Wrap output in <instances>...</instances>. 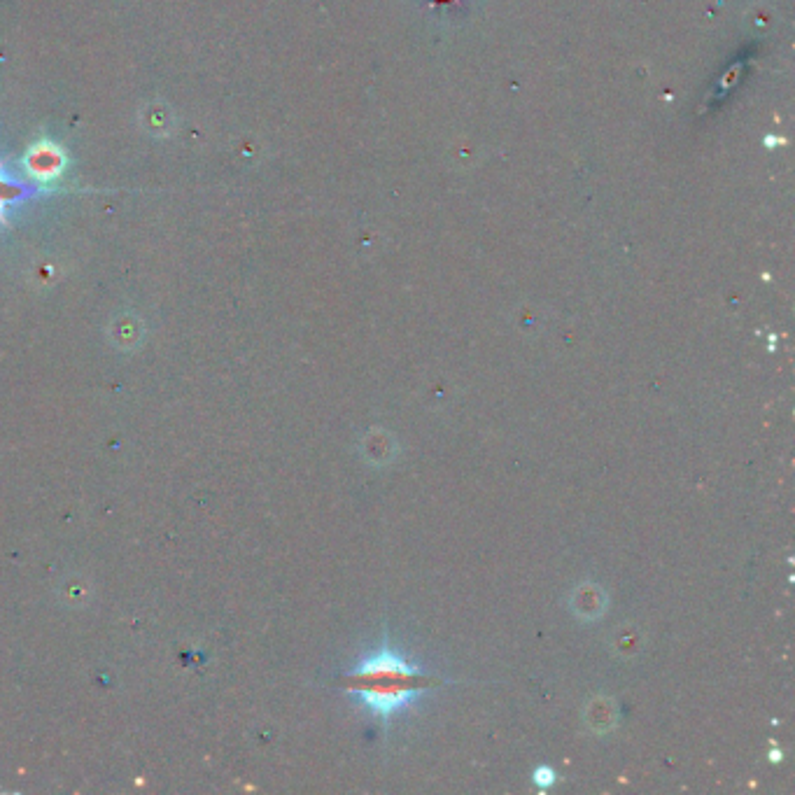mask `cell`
<instances>
[{"mask_svg": "<svg viewBox=\"0 0 795 795\" xmlns=\"http://www.w3.org/2000/svg\"><path fill=\"white\" fill-rule=\"evenodd\" d=\"M341 684L378 719H392L401 709L411 707L415 695L439 686L441 679L429 677L385 642L374 656L364 658L348 672Z\"/></svg>", "mask_w": 795, "mask_h": 795, "instance_id": "1", "label": "cell"}, {"mask_svg": "<svg viewBox=\"0 0 795 795\" xmlns=\"http://www.w3.org/2000/svg\"><path fill=\"white\" fill-rule=\"evenodd\" d=\"M24 166L31 178H35L38 182H52L59 178L63 168H66V154H63L56 145L42 140V143L33 145L31 150L26 152Z\"/></svg>", "mask_w": 795, "mask_h": 795, "instance_id": "2", "label": "cell"}, {"mask_svg": "<svg viewBox=\"0 0 795 795\" xmlns=\"http://www.w3.org/2000/svg\"><path fill=\"white\" fill-rule=\"evenodd\" d=\"M26 194V187L21 185H14L5 178L3 173H0V222H7V208H10L12 201H17L19 196Z\"/></svg>", "mask_w": 795, "mask_h": 795, "instance_id": "3", "label": "cell"}, {"mask_svg": "<svg viewBox=\"0 0 795 795\" xmlns=\"http://www.w3.org/2000/svg\"><path fill=\"white\" fill-rule=\"evenodd\" d=\"M532 782H534V786H539L541 791H546V789H551L555 782H558V772H555L553 768H548V765H539V768L532 772Z\"/></svg>", "mask_w": 795, "mask_h": 795, "instance_id": "4", "label": "cell"}]
</instances>
